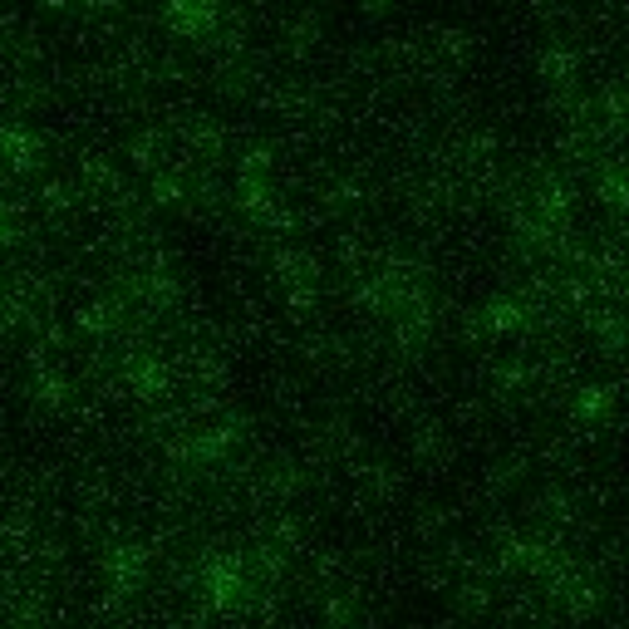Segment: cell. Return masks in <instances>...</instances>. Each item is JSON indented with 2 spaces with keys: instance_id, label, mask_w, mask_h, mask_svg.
I'll return each instance as SVG.
<instances>
[{
  "instance_id": "cell-1",
  "label": "cell",
  "mask_w": 629,
  "mask_h": 629,
  "mask_svg": "<svg viewBox=\"0 0 629 629\" xmlns=\"http://www.w3.org/2000/svg\"><path fill=\"white\" fill-rule=\"evenodd\" d=\"M605 413H610V389H600V384H595V389H580V399H575V418H580V423H600Z\"/></svg>"
}]
</instances>
